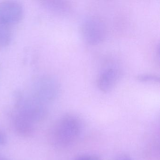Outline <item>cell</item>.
<instances>
[{
  "label": "cell",
  "mask_w": 160,
  "mask_h": 160,
  "mask_svg": "<svg viewBox=\"0 0 160 160\" xmlns=\"http://www.w3.org/2000/svg\"><path fill=\"white\" fill-rule=\"evenodd\" d=\"M15 111L32 122L43 120L48 113L47 106L32 97L29 93L17 92L14 95Z\"/></svg>",
  "instance_id": "obj_1"
},
{
  "label": "cell",
  "mask_w": 160,
  "mask_h": 160,
  "mask_svg": "<svg viewBox=\"0 0 160 160\" xmlns=\"http://www.w3.org/2000/svg\"><path fill=\"white\" fill-rule=\"evenodd\" d=\"M59 88L58 82L54 77L43 74L34 78L29 93L36 100L47 106L56 100Z\"/></svg>",
  "instance_id": "obj_2"
},
{
  "label": "cell",
  "mask_w": 160,
  "mask_h": 160,
  "mask_svg": "<svg viewBox=\"0 0 160 160\" xmlns=\"http://www.w3.org/2000/svg\"><path fill=\"white\" fill-rule=\"evenodd\" d=\"M80 132L79 121L72 116H65L59 120L55 125L51 137L56 145L66 146L77 138Z\"/></svg>",
  "instance_id": "obj_3"
},
{
  "label": "cell",
  "mask_w": 160,
  "mask_h": 160,
  "mask_svg": "<svg viewBox=\"0 0 160 160\" xmlns=\"http://www.w3.org/2000/svg\"><path fill=\"white\" fill-rule=\"evenodd\" d=\"M81 30L84 41L91 45L100 43L105 38V27L102 21L96 17L85 19L81 25Z\"/></svg>",
  "instance_id": "obj_4"
},
{
  "label": "cell",
  "mask_w": 160,
  "mask_h": 160,
  "mask_svg": "<svg viewBox=\"0 0 160 160\" xmlns=\"http://www.w3.org/2000/svg\"><path fill=\"white\" fill-rule=\"evenodd\" d=\"M24 9L17 2L4 1L0 2V22L8 26L20 22L24 16Z\"/></svg>",
  "instance_id": "obj_5"
},
{
  "label": "cell",
  "mask_w": 160,
  "mask_h": 160,
  "mask_svg": "<svg viewBox=\"0 0 160 160\" xmlns=\"http://www.w3.org/2000/svg\"><path fill=\"white\" fill-rule=\"evenodd\" d=\"M119 71L115 68L106 69L100 75L97 81V86L100 90L105 92L111 91L119 78Z\"/></svg>",
  "instance_id": "obj_6"
},
{
  "label": "cell",
  "mask_w": 160,
  "mask_h": 160,
  "mask_svg": "<svg viewBox=\"0 0 160 160\" xmlns=\"http://www.w3.org/2000/svg\"><path fill=\"white\" fill-rule=\"evenodd\" d=\"M14 128L18 134L22 136L31 135L34 131V123L15 111L12 115Z\"/></svg>",
  "instance_id": "obj_7"
},
{
  "label": "cell",
  "mask_w": 160,
  "mask_h": 160,
  "mask_svg": "<svg viewBox=\"0 0 160 160\" xmlns=\"http://www.w3.org/2000/svg\"><path fill=\"white\" fill-rule=\"evenodd\" d=\"M41 4L47 11L54 14L64 15L70 10L69 4L62 1L45 0L41 1Z\"/></svg>",
  "instance_id": "obj_8"
},
{
  "label": "cell",
  "mask_w": 160,
  "mask_h": 160,
  "mask_svg": "<svg viewBox=\"0 0 160 160\" xmlns=\"http://www.w3.org/2000/svg\"><path fill=\"white\" fill-rule=\"evenodd\" d=\"M12 39V32L10 26L0 22V49L10 45Z\"/></svg>",
  "instance_id": "obj_9"
},
{
  "label": "cell",
  "mask_w": 160,
  "mask_h": 160,
  "mask_svg": "<svg viewBox=\"0 0 160 160\" xmlns=\"http://www.w3.org/2000/svg\"><path fill=\"white\" fill-rule=\"evenodd\" d=\"M136 79L140 82L159 83L160 81L159 77L156 75L151 74H144L139 75L137 77Z\"/></svg>",
  "instance_id": "obj_10"
},
{
  "label": "cell",
  "mask_w": 160,
  "mask_h": 160,
  "mask_svg": "<svg viewBox=\"0 0 160 160\" xmlns=\"http://www.w3.org/2000/svg\"><path fill=\"white\" fill-rule=\"evenodd\" d=\"M76 160H101V159L97 156L93 155H84L78 157Z\"/></svg>",
  "instance_id": "obj_11"
},
{
  "label": "cell",
  "mask_w": 160,
  "mask_h": 160,
  "mask_svg": "<svg viewBox=\"0 0 160 160\" xmlns=\"http://www.w3.org/2000/svg\"><path fill=\"white\" fill-rule=\"evenodd\" d=\"M7 142V138L5 135L0 132V146H3L5 145Z\"/></svg>",
  "instance_id": "obj_12"
},
{
  "label": "cell",
  "mask_w": 160,
  "mask_h": 160,
  "mask_svg": "<svg viewBox=\"0 0 160 160\" xmlns=\"http://www.w3.org/2000/svg\"><path fill=\"white\" fill-rule=\"evenodd\" d=\"M117 160H131L130 158L126 156H122V157H119L118 158Z\"/></svg>",
  "instance_id": "obj_13"
},
{
  "label": "cell",
  "mask_w": 160,
  "mask_h": 160,
  "mask_svg": "<svg viewBox=\"0 0 160 160\" xmlns=\"http://www.w3.org/2000/svg\"><path fill=\"white\" fill-rule=\"evenodd\" d=\"M0 160H6V159H5V158H3V157H2V156H1L0 155Z\"/></svg>",
  "instance_id": "obj_14"
}]
</instances>
